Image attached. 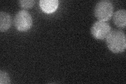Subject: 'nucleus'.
Masks as SVG:
<instances>
[{"mask_svg": "<svg viewBox=\"0 0 126 84\" xmlns=\"http://www.w3.org/2000/svg\"><path fill=\"white\" fill-rule=\"evenodd\" d=\"M126 35L123 31L113 30L111 31L106 37V44L108 49L113 53H121L126 48Z\"/></svg>", "mask_w": 126, "mask_h": 84, "instance_id": "nucleus-1", "label": "nucleus"}, {"mask_svg": "<svg viewBox=\"0 0 126 84\" xmlns=\"http://www.w3.org/2000/svg\"><path fill=\"white\" fill-rule=\"evenodd\" d=\"M113 14L112 3L108 0L98 2L94 9V14L98 21L106 22L111 18Z\"/></svg>", "mask_w": 126, "mask_h": 84, "instance_id": "nucleus-2", "label": "nucleus"}, {"mask_svg": "<svg viewBox=\"0 0 126 84\" xmlns=\"http://www.w3.org/2000/svg\"><path fill=\"white\" fill-rule=\"evenodd\" d=\"M14 24L16 29L18 31L26 32L32 26V17L28 11H19L15 16Z\"/></svg>", "mask_w": 126, "mask_h": 84, "instance_id": "nucleus-3", "label": "nucleus"}, {"mask_svg": "<svg viewBox=\"0 0 126 84\" xmlns=\"http://www.w3.org/2000/svg\"><path fill=\"white\" fill-rule=\"evenodd\" d=\"M111 31V28L109 23L100 21L94 22L90 30L93 37L99 40H103L106 38Z\"/></svg>", "mask_w": 126, "mask_h": 84, "instance_id": "nucleus-4", "label": "nucleus"}, {"mask_svg": "<svg viewBox=\"0 0 126 84\" xmlns=\"http://www.w3.org/2000/svg\"><path fill=\"white\" fill-rule=\"evenodd\" d=\"M39 5L43 12L46 13H52L56 11L59 5L57 0H41Z\"/></svg>", "mask_w": 126, "mask_h": 84, "instance_id": "nucleus-5", "label": "nucleus"}, {"mask_svg": "<svg viewBox=\"0 0 126 84\" xmlns=\"http://www.w3.org/2000/svg\"><path fill=\"white\" fill-rule=\"evenodd\" d=\"M12 23L11 16L5 12L0 13V31L4 32L10 29Z\"/></svg>", "mask_w": 126, "mask_h": 84, "instance_id": "nucleus-6", "label": "nucleus"}, {"mask_svg": "<svg viewBox=\"0 0 126 84\" xmlns=\"http://www.w3.org/2000/svg\"><path fill=\"white\" fill-rule=\"evenodd\" d=\"M113 21L118 27L125 28L126 26V11L124 9L119 10L114 13Z\"/></svg>", "mask_w": 126, "mask_h": 84, "instance_id": "nucleus-7", "label": "nucleus"}, {"mask_svg": "<svg viewBox=\"0 0 126 84\" xmlns=\"http://www.w3.org/2000/svg\"><path fill=\"white\" fill-rule=\"evenodd\" d=\"M35 3L34 0H21L19 1L18 4L20 7L25 9H29L32 7Z\"/></svg>", "mask_w": 126, "mask_h": 84, "instance_id": "nucleus-8", "label": "nucleus"}, {"mask_svg": "<svg viewBox=\"0 0 126 84\" xmlns=\"http://www.w3.org/2000/svg\"><path fill=\"white\" fill-rule=\"evenodd\" d=\"M11 83V79L6 71L1 70L0 72V84H8Z\"/></svg>", "mask_w": 126, "mask_h": 84, "instance_id": "nucleus-9", "label": "nucleus"}]
</instances>
